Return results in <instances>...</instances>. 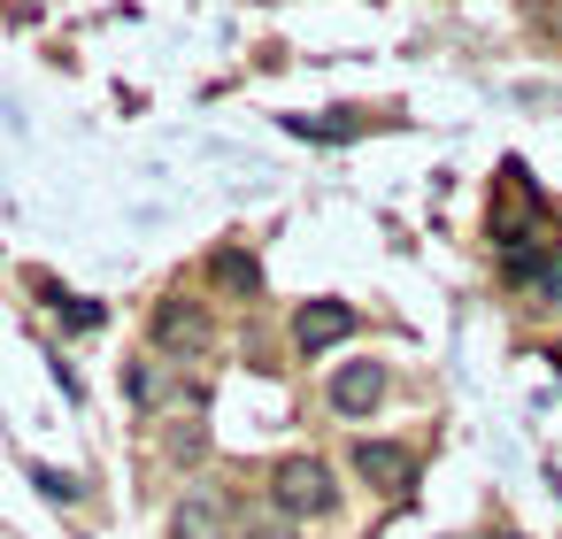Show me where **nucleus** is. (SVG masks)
I'll return each instance as SVG.
<instances>
[{
    "mask_svg": "<svg viewBox=\"0 0 562 539\" xmlns=\"http://www.w3.org/2000/svg\"><path fill=\"white\" fill-rule=\"evenodd\" d=\"M270 501H278V516H331L339 508V485H331V470L316 454H285L270 470Z\"/></svg>",
    "mask_w": 562,
    "mask_h": 539,
    "instance_id": "obj_1",
    "label": "nucleus"
},
{
    "mask_svg": "<svg viewBox=\"0 0 562 539\" xmlns=\"http://www.w3.org/2000/svg\"><path fill=\"white\" fill-rule=\"evenodd\" d=\"M170 539H247V516H239V501H232V493L201 485V493H186V501H178Z\"/></svg>",
    "mask_w": 562,
    "mask_h": 539,
    "instance_id": "obj_2",
    "label": "nucleus"
},
{
    "mask_svg": "<svg viewBox=\"0 0 562 539\" xmlns=\"http://www.w3.org/2000/svg\"><path fill=\"white\" fill-rule=\"evenodd\" d=\"M355 478L362 485H378V493H408L416 485V447H401V439H355Z\"/></svg>",
    "mask_w": 562,
    "mask_h": 539,
    "instance_id": "obj_3",
    "label": "nucleus"
},
{
    "mask_svg": "<svg viewBox=\"0 0 562 539\" xmlns=\"http://www.w3.org/2000/svg\"><path fill=\"white\" fill-rule=\"evenodd\" d=\"M355 324H362V316H355L347 301H308V308L293 316V347H301V355H324V347H339Z\"/></svg>",
    "mask_w": 562,
    "mask_h": 539,
    "instance_id": "obj_4",
    "label": "nucleus"
},
{
    "mask_svg": "<svg viewBox=\"0 0 562 539\" xmlns=\"http://www.w3.org/2000/svg\"><path fill=\"white\" fill-rule=\"evenodd\" d=\"M378 393H385V370H378V362H339V370H331V408H339V416H370Z\"/></svg>",
    "mask_w": 562,
    "mask_h": 539,
    "instance_id": "obj_5",
    "label": "nucleus"
},
{
    "mask_svg": "<svg viewBox=\"0 0 562 539\" xmlns=\"http://www.w3.org/2000/svg\"><path fill=\"white\" fill-rule=\"evenodd\" d=\"M155 339H162V347H201V339H209V316H201L193 301H162V308H155Z\"/></svg>",
    "mask_w": 562,
    "mask_h": 539,
    "instance_id": "obj_6",
    "label": "nucleus"
},
{
    "mask_svg": "<svg viewBox=\"0 0 562 539\" xmlns=\"http://www.w3.org/2000/svg\"><path fill=\"white\" fill-rule=\"evenodd\" d=\"M501 178H508V193H539L531 178H524V162H501ZM493 239H501V255H516V247H531V232H524V216H493Z\"/></svg>",
    "mask_w": 562,
    "mask_h": 539,
    "instance_id": "obj_7",
    "label": "nucleus"
},
{
    "mask_svg": "<svg viewBox=\"0 0 562 539\" xmlns=\"http://www.w3.org/2000/svg\"><path fill=\"white\" fill-rule=\"evenodd\" d=\"M285 132L293 139H355V132H370V116H355V109H339V116H285Z\"/></svg>",
    "mask_w": 562,
    "mask_h": 539,
    "instance_id": "obj_8",
    "label": "nucleus"
},
{
    "mask_svg": "<svg viewBox=\"0 0 562 539\" xmlns=\"http://www.w3.org/2000/svg\"><path fill=\"white\" fill-rule=\"evenodd\" d=\"M209 270H216V285H224V293H255V285H262L255 255H239V247H224V255H216Z\"/></svg>",
    "mask_w": 562,
    "mask_h": 539,
    "instance_id": "obj_9",
    "label": "nucleus"
},
{
    "mask_svg": "<svg viewBox=\"0 0 562 539\" xmlns=\"http://www.w3.org/2000/svg\"><path fill=\"white\" fill-rule=\"evenodd\" d=\"M124 393H132V401H155V370L132 362V370H124Z\"/></svg>",
    "mask_w": 562,
    "mask_h": 539,
    "instance_id": "obj_10",
    "label": "nucleus"
},
{
    "mask_svg": "<svg viewBox=\"0 0 562 539\" xmlns=\"http://www.w3.org/2000/svg\"><path fill=\"white\" fill-rule=\"evenodd\" d=\"M63 316H70V332H93V324H101V301H70Z\"/></svg>",
    "mask_w": 562,
    "mask_h": 539,
    "instance_id": "obj_11",
    "label": "nucleus"
},
{
    "mask_svg": "<svg viewBox=\"0 0 562 539\" xmlns=\"http://www.w3.org/2000/svg\"><path fill=\"white\" fill-rule=\"evenodd\" d=\"M40 485H47L55 501H78V478H63V470H40Z\"/></svg>",
    "mask_w": 562,
    "mask_h": 539,
    "instance_id": "obj_12",
    "label": "nucleus"
}]
</instances>
